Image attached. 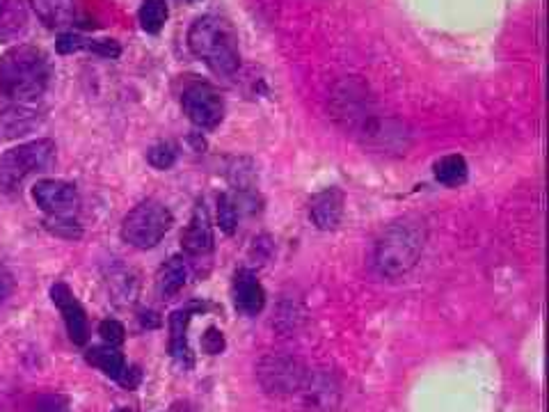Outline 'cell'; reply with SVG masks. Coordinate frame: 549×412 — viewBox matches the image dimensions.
I'll return each instance as SVG.
<instances>
[{"label":"cell","instance_id":"cell-1","mask_svg":"<svg viewBox=\"0 0 549 412\" xmlns=\"http://www.w3.org/2000/svg\"><path fill=\"white\" fill-rule=\"evenodd\" d=\"M51 60L42 49L19 44L0 60V92L17 103L37 101L51 83Z\"/></svg>","mask_w":549,"mask_h":412},{"label":"cell","instance_id":"cell-2","mask_svg":"<svg viewBox=\"0 0 549 412\" xmlns=\"http://www.w3.org/2000/svg\"><path fill=\"white\" fill-rule=\"evenodd\" d=\"M188 49L216 76H234L241 69L238 35L227 19L204 14L188 30Z\"/></svg>","mask_w":549,"mask_h":412},{"label":"cell","instance_id":"cell-3","mask_svg":"<svg viewBox=\"0 0 549 412\" xmlns=\"http://www.w3.org/2000/svg\"><path fill=\"white\" fill-rule=\"evenodd\" d=\"M426 245V225L419 218H401L383 229L373 245V268L383 277H401L417 266Z\"/></svg>","mask_w":549,"mask_h":412},{"label":"cell","instance_id":"cell-4","mask_svg":"<svg viewBox=\"0 0 549 412\" xmlns=\"http://www.w3.org/2000/svg\"><path fill=\"white\" fill-rule=\"evenodd\" d=\"M55 142L49 138L26 142V145L12 147L0 156V193L12 195L21 190L23 181L33 174L46 172L55 163Z\"/></svg>","mask_w":549,"mask_h":412},{"label":"cell","instance_id":"cell-5","mask_svg":"<svg viewBox=\"0 0 549 412\" xmlns=\"http://www.w3.org/2000/svg\"><path fill=\"white\" fill-rule=\"evenodd\" d=\"M174 223L170 209L156 200H145L129 211V216L122 223L124 243L133 245L138 250L156 248L165 239Z\"/></svg>","mask_w":549,"mask_h":412},{"label":"cell","instance_id":"cell-6","mask_svg":"<svg viewBox=\"0 0 549 412\" xmlns=\"http://www.w3.org/2000/svg\"><path fill=\"white\" fill-rule=\"evenodd\" d=\"M309 376V369L298 358L273 353L261 358L257 364V380L261 390L270 396H293L300 394L302 385Z\"/></svg>","mask_w":549,"mask_h":412},{"label":"cell","instance_id":"cell-7","mask_svg":"<svg viewBox=\"0 0 549 412\" xmlns=\"http://www.w3.org/2000/svg\"><path fill=\"white\" fill-rule=\"evenodd\" d=\"M181 108L197 129L213 131L218 129L222 117H225V101L216 87L209 83H193L181 94Z\"/></svg>","mask_w":549,"mask_h":412},{"label":"cell","instance_id":"cell-8","mask_svg":"<svg viewBox=\"0 0 549 412\" xmlns=\"http://www.w3.org/2000/svg\"><path fill=\"white\" fill-rule=\"evenodd\" d=\"M33 200L49 216H71L78 206V190L69 181L42 179L33 186Z\"/></svg>","mask_w":549,"mask_h":412},{"label":"cell","instance_id":"cell-9","mask_svg":"<svg viewBox=\"0 0 549 412\" xmlns=\"http://www.w3.org/2000/svg\"><path fill=\"white\" fill-rule=\"evenodd\" d=\"M51 300L53 305L60 309L71 342L78 346L87 344V339H90V326H87V314L83 305L78 303V298L74 296V291H71L65 282H55L51 287Z\"/></svg>","mask_w":549,"mask_h":412},{"label":"cell","instance_id":"cell-10","mask_svg":"<svg viewBox=\"0 0 549 412\" xmlns=\"http://www.w3.org/2000/svg\"><path fill=\"white\" fill-rule=\"evenodd\" d=\"M183 252L190 257H204L213 250V225L204 202H197L186 232L181 236Z\"/></svg>","mask_w":549,"mask_h":412},{"label":"cell","instance_id":"cell-11","mask_svg":"<svg viewBox=\"0 0 549 412\" xmlns=\"http://www.w3.org/2000/svg\"><path fill=\"white\" fill-rule=\"evenodd\" d=\"M344 204L346 197L339 188H325L321 193H316L309 202V218L312 223L323 229V232H332L337 229L341 218H344Z\"/></svg>","mask_w":549,"mask_h":412},{"label":"cell","instance_id":"cell-12","mask_svg":"<svg viewBox=\"0 0 549 412\" xmlns=\"http://www.w3.org/2000/svg\"><path fill=\"white\" fill-rule=\"evenodd\" d=\"M232 296H234V305L241 314L257 316L264 312L266 291H264V287H261V282L257 280V275L248 271V268L236 271L234 284H232Z\"/></svg>","mask_w":549,"mask_h":412},{"label":"cell","instance_id":"cell-13","mask_svg":"<svg viewBox=\"0 0 549 412\" xmlns=\"http://www.w3.org/2000/svg\"><path fill=\"white\" fill-rule=\"evenodd\" d=\"M300 394L305 396V406L309 412H334V408L339 406V385L328 374H312L309 371Z\"/></svg>","mask_w":549,"mask_h":412},{"label":"cell","instance_id":"cell-14","mask_svg":"<svg viewBox=\"0 0 549 412\" xmlns=\"http://www.w3.org/2000/svg\"><path fill=\"white\" fill-rule=\"evenodd\" d=\"M37 126H39V113L17 103V106L7 108L0 113V140L28 136L30 131L37 129Z\"/></svg>","mask_w":549,"mask_h":412},{"label":"cell","instance_id":"cell-15","mask_svg":"<svg viewBox=\"0 0 549 412\" xmlns=\"http://www.w3.org/2000/svg\"><path fill=\"white\" fill-rule=\"evenodd\" d=\"M200 309V305H190L186 309H177L170 316V353L174 360L179 362H186V364H193V360H190V348H188V323L190 319H193V314Z\"/></svg>","mask_w":549,"mask_h":412},{"label":"cell","instance_id":"cell-16","mask_svg":"<svg viewBox=\"0 0 549 412\" xmlns=\"http://www.w3.org/2000/svg\"><path fill=\"white\" fill-rule=\"evenodd\" d=\"M188 280V266L183 257L174 255L165 261L161 266V271L156 275V291L161 298H172L177 296V293L186 287Z\"/></svg>","mask_w":549,"mask_h":412},{"label":"cell","instance_id":"cell-17","mask_svg":"<svg viewBox=\"0 0 549 412\" xmlns=\"http://www.w3.org/2000/svg\"><path fill=\"white\" fill-rule=\"evenodd\" d=\"M85 360L92 364V367H97L103 376L113 378V380H122V376L126 374V369H129V364H126L124 355L119 348L115 346H94L87 351Z\"/></svg>","mask_w":549,"mask_h":412},{"label":"cell","instance_id":"cell-18","mask_svg":"<svg viewBox=\"0 0 549 412\" xmlns=\"http://www.w3.org/2000/svg\"><path fill=\"white\" fill-rule=\"evenodd\" d=\"M28 17L21 0H0V39H17L26 33Z\"/></svg>","mask_w":549,"mask_h":412},{"label":"cell","instance_id":"cell-19","mask_svg":"<svg viewBox=\"0 0 549 412\" xmlns=\"http://www.w3.org/2000/svg\"><path fill=\"white\" fill-rule=\"evenodd\" d=\"M33 10L49 28H60L74 19V3L71 0H30Z\"/></svg>","mask_w":549,"mask_h":412},{"label":"cell","instance_id":"cell-20","mask_svg":"<svg viewBox=\"0 0 549 412\" xmlns=\"http://www.w3.org/2000/svg\"><path fill=\"white\" fill-rule=\"evenodd\" d=\"M433 170H435V179L440 181L442 186H449V188L463 186L469 177L467 161L458 154H449V156L440 158V161L435 163Z\"/></svg>","mask_w":549,"mask_h":412},{"label":"cell","instance_id":"cell-21","mask_svg":"<svg viewBox=\"0 0 549 412\" xmlns=\"http://www.w3.org/2000/svg\"><path fill=\"white\" fill-rule=\"evenodd\" d=\"M167 17H170V7H167V0H142L138 21L140 28L145 30L147 35H158L165 26Z\"/></svg>","mask_w":549,"mask_h":412},{"label":"cell","instance_id":"cell-22","mask_svg":"<svg viewBox=\"0 0 549 412\" xmlns=\"http://www.w3.org/2000/svg\"><path fill=\"white\" fill-rule=\"evenodd\" d=\"M227 179L236 190H250L254 184V165L250 158H234L232 168L227 170Z\"/></svg>","mask_w":549,"mask_h":412},{"label":"cell","instance_id":"cell-23","mask_svg":"<svg viewBox=\"0 0 549 412\" xmlns=\"http://www.w3.org/2000/svg\"><path fill=\"white\" fill-rule=\"evenodd\" d=\"M218 225L227 236H232L238 227V206L232 195H218Z\"/></svg>","mask_w":549,"mask_h":412},{"label":"cell","instance_id":"cell-24","mask_svg":"<svg viewBox=\"0 0 549 412\" xmlns=\"http://www.w3.org/2000/svg\"><path fill=\"white\" fill-rule=\"evenodd\" d=\"M147 161L156 170H170L177 163V147L172 142H158V145L149 149Z\"/></svg>","mask_w":549,"mask_h":412},{"label":"cell","instance_id":"cell-25","mask_svg":"<svg viewBox=\"0 0 549 412\" xmlns=\"http://www.w3.org/2000/svg\"><path fill=\"white\" fill-rule=\"evenodd\" d=\"M46 229H49L51 234L62 236V239H81L83 229L81 225L76 223V220H71V216H51L46 220Z\"/></svg>","mask_w":549,"mask_h":412},{"label":"cell","instance_id":"cell-26","mask_svg":"<svg viewBox=\"0 0 549 412\" xmlns=\"http://www.w3.org/2000/svg\"><path fill=\"white\" fill-rule=\"evenodd\" d=\"M99 335L103 342H106L108 346H115L119 348L124 344V339H126V330L124 326L119 321L115 319H106V321H101V326H99Z\"/></svg>","mask_w":549,"mask_h":412},{"label":"cell","instance_id":"cell-27","mask_svg":"<svg viewBox=\"0 0 549 412\" xmlns=\"http://www.w3.org/2000/svg\"><path fill=\"white\" fill-rule=\"evenodd\" d=\"M90 37H83V35H74V33H65L58 37V53L62 55H69V53H78V51H87L90 49Z\"/></svg>","mask_w":549,"mask_h":412},{"label":"cell","instance_id":"cell-28","mask_svg":"<svg viewBox=\"0 0 549 412\" xmlns=\"http://www.w3.org/2000/svg\"><path fill=\"white\" fill-rule=\"evenodd\" d=\"M35 412H71V406H69V399H65V396L46 394L37 401Z\"/></svg>","mask_w":549,"mask_h":412},{"label":"cell","instance_id":"cell-29","mask_svg":"<svg viewBox=\"0 0 549 412\" xmlns=\"http://www.w3.org/2000/svg\"><path fill=\"white\" fill-rule=\"evenodd\" d=\"M202 348H204V353H209V355H220L222 351H225V337H222V332L218 328L206 330L202 337Z\"/></svg>","mask_w":549,"mask_h":412},{"label":"cell","instance_id":"cell-30","mask_svg":"<svg viewBox=\"0 0 549 412\" xmlns=\"http://www.w3.org/2000/svg\"><path fill=\"white\" fill-rule=\"evenodd\" d=\"M115 412H133V410H129V408H117Z\"/></svg>","mask_w":549,"mask_h":412},{"label":"cell","instance_id":"cell-31","mask_svg":"<svg viewBox=\"0 0 549 412\" xmlns=\"http://www.w3.org/2000/svg\"><path fill=\"white\" fill-rule=\"evenodd\" d=\"M183 3H197V0H183Z\"/></svg>","mask_w":549,"mask_h":412}]
</instances>
